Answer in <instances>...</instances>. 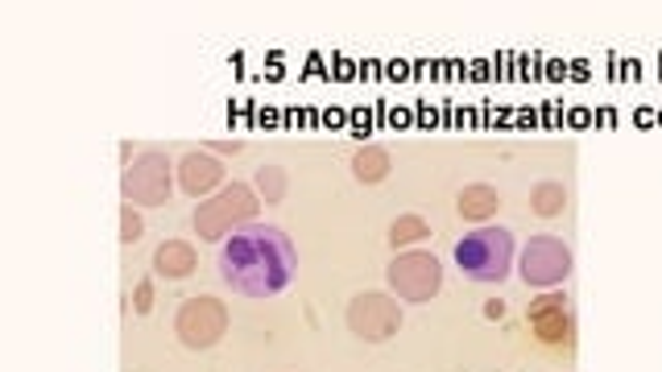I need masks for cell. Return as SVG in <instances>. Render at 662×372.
Returning a JSON list of instances; mask_svg holds the SVG:
<instances>
[{"label":"cell","mask_w":662,"mask_h":372,"mask_svg":"<svg viewBox=\"0 0 662 372\" xmlns=\"http://www.w3.org/2000/svg\"><path fill=\"white\" fill-rule=\"evenodd\" d=\"M220 282L241 298H273L294 282L298 252L290 236L273 224H245L228 236L216 252Z\"/></svg>","instance_id":"cell-1"},{"label":"cell","mask_w":662,"mask_h":372,"mask_svg":"<svg viewBox=\"0 0 662 372\" xmlns=\"http://www.w3.org/2000/svg\"><path fill=\"white\" fill-rule=\"evenodd\" d=\"M455 265L464 277L473 282H489V286H501L514 269V232L493 224L473 227L459 245H455Z\"/></svg>","instance_id":"cell-2"},{"label":"cell","mask_w":662,"mask_h":372,"mask_svg":"<svg viewBox=\"0 0 662 372\" xmlns=\"http://www.w3.org/2000/svg\"><path fill=\"white\" fill-rule=\"evenodd\" d=\"M257 211H261L257 190H253L248 183H232L195 207L191 224H195V232H199V240H220V245H224L236 227L257 224Z\"/></svg>","instance_id":"cell-3"},{"label":"cell","mask_w":662,"mask_h":372,"mask_svg":"<svg viewBox=\"0 0 662 372\" xmlns=\"http://www.w3.org/2000/svg\"><path fill=\"white\" fill-rule=\"evenodd\" d=\"M179 183V165L170 162L158 149H145L121 174V199L133 207H166Z\"/></svg>","instance_id":"cell-4"},{"label":"cell","mask_w":662,"mask_h":372,"mask_svg":"<svg viewBox=\"0 0 662 372\" xmlns=\"http://www.w3.org/2000/svg\"><path fill=\"white\" fill-rule=\"evenodd\" d=\"M385 277H390L393 298H402V302H431L434 294L443 289V261L434 252H422V248H406V252H393Z\"/></svg>","instance_id":"cell-5"},{"label":"cell","mask_w":662,"mask_h":372,"mask_svg":"<svg viewBox=\"0 0 662 372\" xmlns=\"http://www.w3.org/2000/svg\"><path fill=\"white\" fill-rule=\"evenodd\" d=\"M174 335L186 351H207L216 348L228 335V307L216 294H199V298H186L179 314H174Z\"/></svg>","instance_id":"cell-6"},{"label":"cell","mask_w":662,"mask_h":372,"mask_svg":"<svg viewBox=\"0 0 662 372\" xmlns=\"http://www.w3.org/2000/svg\"><path fill=\"white\" fill-rule=\"evenodd\" d=\"M402 298H393V294H381V289H365V294H356L348 302V331L356 339H365V344H385L393 339L402 323H406V314L397 307Z\"/></svg>","instance_id":"cell-7"},{"label":"cell","mask_w":662,"mask_h":372,"mask_svg":"<svg viewBox=\"0 0 662 372\" xmlns=\"http://www.w3.org/2000/svg\"><path fill=\"white\" fill-rule=\"evenodd\" d=\"M517 269H522V282L535 289H559L572 273V248L559 236H530L522 257H517Z\"/></svg>","instance_id":"cell-8"},{"label":"cell","mask_w":662,"mask_h":372,"mask_svg":"<svg viewBox=\"0 0 662 372\" xmlns=\"http://www.w3.org/2000/svg\"><path fill=\"white\" fill-rule=\"evenodd\" d=\"M526 323H530L542 348H572L576 319H572V302H567L563 289H542L526 310Z\"/></svg>","instance_id":"cell-9"},{"label":"cell","mask_w":662,"mask_h":372,"mask_svg":"<svg viewBox=\"0 0 662 372\" xmlns=\"http://www.w3.org/2000/svg\"><path fill=\"white\" fill-rule=\"evenodd\" d=\"M179 190H186L191 199H211L216 190H224V162L216 153H186L179 162Z\"/></svg>","instance_id":"cell-10"},{"label":"cell","mask_w":662,"mask_h":372,"mask_svg":"<svg viewBox=\"0 0 662 372\" xmlns=\"http://www.w3.org/2000/svg\"><path fill=\"white\" fill-rule=\"evenodd\" d=\"M195 265H199V252H195L191 240H162L158 252H154V273H158V277H170V282L191 277Z\"/></svg>","instance_id":"cell-11"},{"label":"cell","mask_w":662,"mask_h":372,"mask_svg":"<svg viewBox=\"0 0 662 372\" xmlns=\"http://www.w3.org/2000/svg\"><path fill=\"white\" fill-rule=\"evenodd\" d=\"M455 211L480 227V224H489L497 211H501V195H497V186H489V183H473V186H464V190H459Z\"/></svg>","instance_id":"cell-12"},{"label":"cell","mask_w":662,"mask_h":372,"mask_svg":"<svg viewBox=\"0 0 662 372\" xmlns=\"http://www.w3.org/2000/svg\"><path fill=\"white\" fill-rule=\"evenodd\" d=\"M390 170H393V162L381 145H365V149H356V153H352V174H356V183H365V186L385 183V178H390Z\"/></svg>","instance_id":"cell-13"},{"label":"cell","mask_w":662,"mask_h":372,"mask_svg":"<svg viewBox=\"0 0 662 372\" xmlns=\"http://www.w3.org/2000/svg\"><path fill=\"white\" fill-rule=\"evenodd\" d=\"M253 190H257L261 203H282L290 190L286 170H282V165H261V170L253 174Z\"/></svg>","instance_id":"cell-14"},{"label":"cell","mask_w":662,"mask_h":372,"mask_svg":"<svg viewBox=\"0 0 662 372\" xmlns=\"http://www.w3.org/2000/svg\"><path fill=\"white\" fill-rule=\"evenodd\" d=\"M385 236H390L393 252H397V248H410L418 245V240H431V224H427L422 215H397Z\"/></svg>","instance_id":"cell-15"},{"label":"cell","mask_w":662,"mask_h":372,"mask_svg":"<svg viewBox=\"0 0 662 372\" xmlns=\"http://www.w3.org/2000/svg\"><path fill=\"white\" fill-rule=\"evenodd\" d=\"M563 207H567V190H563V183H538L535 190H530V211L542 215V220L563 215Z\"/></svg>","instance_id":"cell-16"},{"label":"cell","mask_w":662,"mask_h":372,"mask_svg":"<svg viewBox=\"0 0 662 372\" xmlns=\"http://www.w3.org/2000/svg\"><path fill=\"white\" fill-rule=\"evenodd\" d=\"M145 232V220H142V207L124 203L121 207V245H137Z\"/></svg>","instance_id":"cell-17"},{"label":"cell","mask_w":662,"mask_h":372,"mask_svg":"<svg viewBox=\"0 0 662 372\" xmlns=\"http://www.w3.org/2000/svg\"><path fill=\"white\" fill-rule=\"evenodd\" d=\"M133 310H137V314H149V310H154V277H142V282L133 286Z\"/></svg>","instance_id":"cell-18"},{"label":"cell","mask_w":662,"mask_h":372,"mask_svg":"<svg viewBox=\"0 0 662 372\" xmlns=\"http://www.w3.org/2000/svg\"><path fill=\"white\" fill-rule=\"evenodd\" d=\"M485 319H505V302H501V298L485 302Z\"/></svg>","instance_id":"cell-19"},{"label":"cell","mask_w":662,"mask_h":372,"mask_svg":"<svg viewBox=\"0 0 662 372\" xmlns=\"http://www.w3.org/2000/svg\"><path fill=\"white\" fill-rule=\"evenodd\" d=\"M211 149H216V153H241L245 145L241 141H211Z\"/></svg>","instance_id":"cell-20"}]
</instances>
